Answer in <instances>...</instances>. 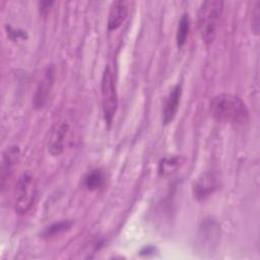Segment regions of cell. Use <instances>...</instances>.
Returning <instances> with one entry per match:
<instances>
[{"label": "cell", "instance_id": "1", "mask_svg": "<svg viewBox=\"0 0 260 260\" xmlns=\"http://www.w3.org/2000/svg\"><path fill=\"white\" fill-rule=\"evenodd\" d=\"M209 112L216 121L233 125L244 124L249 118L245 103L238 95L232 93L215 95L210 102Z\"/></svg>", "mask_w": 260, "mask_h": 260}, {"label": "cell", "instance_id": "2", "mask_svg": "<svg viewBox=\"0 0 260 260\" xmlns=\"http://www.w3.org/2000/svg\"><path fill=\"white\" fill-rule=\"evenodd\" d=\"M223 9L220 0L204 1L197 13V26L202 41L209 45L213 42Z\"/></svg>", "mask_w": 260, "mask_h": 260}, {"label": "cell", "instance_id": "3", "mask_svg": "<svg viewBox=\"0 0 260 260\" xmlns=\"http://www.w3.org/2000/svg\"><path fill=\"white\" fill-rule=\"evenodd\" d=\"M74 128L73 124L67 118H62L56 121L49 133L48 150L54 155L58 156L65 152L73 142Z\"/></svg>", "mask_w": 260, "mask_h": 260}, {"label": "cell", "instance_id": "4", "mask_svg": "<svg viewBox=\"0 0 260 260\" xmlns=\"http://www.w3.org/2000/svg\"><path fill=\"white\" fill-rule=\"evenodd\" d=\"M101 93H102V108L104 118L107 123H111L117 108H118V94L116 90L115 79L112 70L107 66L102 75L101 81Z\"/></svg>", "mask_w": 260, "mask_h": 260}, {"label": "cell", "instance_id": "5", "mask_svg": "<svg viewBox=\"0 0 260 260\" xmlns=\"http://www.w3.org/2000/svg\"><path fill=\"white\" fill-rule=\"evenodd\" d=\"M37 197V183L29 172L23 173L17 183L15 196V210L18 213L26 212Z\"/></svg>", "mask_w": 260, "mask_h": 260}, {"label": "cell", "instance_id": "6", "mask_svg": "<svg viewBox=\"0 0 260 260\" xmlns=\"http://www.w3.org/2000/svg\"><path fill=\"white\" fill-rule=\"evenodd\" d=\"M54 80H55V67L53 65H50L45 70V73L34 95L32 105L36 109H41L45 107V105L48 103V100L50 99V95L52 92Z\"/></svg>", "mask_w": 260, "mask_h": 260}, {"label": "cell", "instance_id": "7", "mask_svg": "<svg viewBox=\"0 0 260 260\" xmlns=\"http://www.w3.org/2000/svg\"><path fill=\"white\" fill-rule=\"evenodd\" d=\"M217 188V177L212 172L202 173L193 183V195L197 200H204Z\"/></svg>", "mask_w": 260, "mask_h": 260}, {"label": "cell", "instance_id": "8", "mask_svg": "<svg viewBox=\"0 0 260 260\" xmlns=\"http://www.w3.org/2000/svg\"><path fill=\"white\" fill-rule=\"evenodd\" d=\"M181 94H182V86L181 84H176L171 89L165 103V108L162 112V122L165 125L170 124L174 120L180 104Z\"/></svg>", "mask_w": 260, "mask_h": 260}, {"label": "cell", "instance_id": "9", "mask_svg": "<svg viewBox=\"0 0 260 260\" xmlns=\"http://www.w3.org/2000/svg\"><path fill=\"white\" fill-rule=\"evenodd\" d=\"M128 13V2L124 0L114 1L111 4L109 17H108V28L115 30L121 26L124 22Z\"/></svg>", "mask_w": 260, "mask_h": 260}, {"label": "cell", "instance_id": "10", "mask_svg": "<svg viewBox=\"0 0 260 260\" xmlns=\"http://www.w3.org/2000/svg\"><path fill=\"white\" fill-rule=\"evenodd\" d=\"M19 149L16 146H9L3 153L2 165H1V186L4 188L6 180L10 177L13 172L15 162L18 159Z\"/></svg>", "mask_w": 260, "mask_h": 260}, {"label": "cell", "instance_id": "11", "mask_svg": "<svg viewBox=\"0 0 260 260\" xmlns=\"http://www.w3.org/2000/svg\"><path fill=\"white\" fill-rule=\"evenodd\" d=\"M105 184V175L100 169L91 170L83 178V186L89 190L94 191L103 187Z\"/></svg>", "mask_w": 260, "mask_h": 260}, {"label": "cell", "instance_id": "12", "mask_svg": "<svg viewBox=\"0 0 260 260\" xmlns=\"http://www.w3.org/2000/svg\"><path fill=\"white\" fill-rule=\"evenodd\" d=\"M189 29H190V19H189V15L187 13H184L180 20H179V24H178V28H177V35H176V41H177V46L179 48H182L184 46V44L187 41L188 38V34H189Z\"/></svg>", "mask_w": 260, "mask_h": 260}, {"label": "cell", "instance_id": "13", "mask_svg": "<svg viewBox=\"0 0 260 260\" xmlns=\"http://www.w3.org/2000/svg\"><path fill=\"white\" fill-rule=\"evenodd\" d=\"M72 225V222L69 220H61L58 222H55L53 224H51L50 226H48L46 229V231L44 232V236L45 237H51V236H55L56 234L62 233L68 229H70Z\"/></svg>", "mask_w": 260, "mask_h": 260}, {"label": "cell", "instance_id": "14", "mask_svg": "<svg viewBox=\"0 0 260 260\" xmlns=\"http://www.w3.org/2000/svg\"><path fill=\"white\" fill-rule=\"evenodd\" d=\"M178 167V158L177 157H166L160 160L158 171L161 175H169Z\"/></svg>", "mask_w": 260, "mask_h": 260}, {"label": "cell", "instance_id": "15", "mask_svg": "<svg viewBox=\"0 0 260 260\" xmlns=\"http://www.w3.org/2000/svg\"><path fill=\"white\" fill-rule=\"evenodd\" d=\"M6 28H7V34L9 35V37L11 38V39H19V38H24L25 37V31H22V30H15V29H13L11 26H6Z\"/></svg>", "mask_w": 260, "mask_h": 260}, {"label": "cell", "instance_id": "16", "mask_svg": "<svg viewBox=\"0 0 260 260\" xmlns=\"http://www.w3.org/2000/svg\"><path fill=\"white\" fill-rule=\"evenodd\" d=\"M259 14H260V11H259V3H257L256 6H255V10H254V12H253V15H254V16H252V17H253V18H252V23H253V25H256V26H257V30H258V25H259Z\"/></svg>", "mask_w": 260, "mask_h": 260}, {"label": "cell", "instance_id": "17", "mask_svg": "<svg viewBox=\"0 0 260 260\" xmlns=\"http://www.w3.org/2000/svg\"><path fill=\"white\" fill-rule=\"evenodd\" d=\"M53 4V2H49V1H47V2H41L40 3V10H41V12L43 13V14H45V13H47L48 11H49V8L51 7V5Z\"/></svg>", "mask_w": 260, "mask_h": 260}]
</instances>
